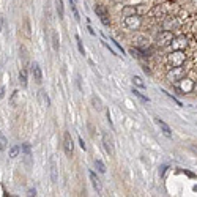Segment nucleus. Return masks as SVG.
I'll list each match as a JSON object with an SVG mask.
<instances>
[{"label": "nucleus", "mask_w": 197, "mask_h": 197, "mask_svg": "<svg viewBox=\"0 0 197 197\" xmlns=\"http://www.w3.org/2000/svg\"><path fill=\"white\" fill-rule=\"evenodd\" d=\"M156 41H158V46H169L173 41V33L169 30H164L156 36Z\"/></svg>", "instance_id": "nucleus-1"}, {"label": "nucleus", "mask_w": 197, "mask_h": 197, "mask_svg": "<svg viewBox=\"0 0 197 197\" xmlns=\"http://www.w3.org/2000/svg\"><path fill=\"white\" fill-rule=\"evenodd\" d=\"M184 54L181 52V51H175V52H172L170 55H169V63L172 65V66H181L183 65V62H184Z\"/></svg>", "instance_id": "nucleus-2"}, {"label": "nucleus", "mask_w": 197, "mask_h": 197, "mask_svg": "<svg viewBox=\"0 0 197 197\" xmlns=\"http://www.w3.org/2000/svg\"><path fill=\"white\" fill-rule=\"evenodd\" d=\"M63 148H65V153L71 158L73 151H74V144H73V139H71V134L66 131L63 134Z\"/></svg>", "instance_id": "nucleus-3"}, {"label": "nucleus", "mask_w": 197, "mask_h": 197, "mask_svg": "<svg viewBox=\"0 0 197 197\" xmlns=\"http://www.w3.org/2000/svg\"><path fill=\"white\" fill-rule=\"evenodd\" d=\"M103 145H104V150L114 156L115 155V148H114V142H112V137L107 134V133H103Z\"/></svg>", "instance_id": "nucleus-4"}, {"label": "nucleus", "mask_w": 197, "mask_h": 197, "mask_svg": "<svg viewBox=\"0 0 197 197\" xmlns=\"http://www.w3.org/2000/svg\"><path fill=\"white\" fill-rule=\"evenodd\" d=\"M49 166H51V180H52V183H57V180H58V167H57V162H55L54 158L49 159Z\"/></svg>", "instance_id": "nucleus-5"}, {"label": "nucleus", "mask_w": 197, "mask_h": 197, "mask_svg": "<svg viewBox=\"0 0 197 197\" xmlns=\"http://www.w3.org/2000/svg\"><path fill=\"white\" fill-rule=\"evenodd\" d=\"M155 122H156V125L159 126V129L162 131V134H164V136L172 137V131H170V128H169V125H167V123H164V122H162L161 118H158V117L155 118Z\"/></svg>", "instance_id": "nucleus-6"}, {"label": "nucleus", "mask_w": 197, "mask_h": 197, "mask_svg": "<svg viewBox=\"0 0 197 197\" xmlns=\"http://www.w3.org/2000/svg\"><path fill=\"white\" fill-rule=\"evenodd\" d=\"M32 74H33V79H35L36 82H41V79H43V73H41V68H40V65H38L36 62L32 63Z\"/></svg>", "instance_id": "nucleus-7"}, {"label": "nucleus", "mask_w": 197, "mask_h": 197, "mask_svg": "<svg viewBox=\"0 0 197 197\" xmlns=\"http://www.w3.org/2000/svg\"><path fill=\"white\" fill-rule=\"evenodd\" d=\"M125 25L129 27V29L139 27V25H140V19H139V18H134V16H129V18L125 19Z\"/></svg>", "instance_id": "nucleus-8"}, {"label": "nucleus", "mask_w": 197, "mask_h": 197, "mask_svg": "<svg viewBox=\"0 0 197 197\" xmlns=\"http://www.w3.org/2000/svg\"><path fill=\"white\" fill-rule=\"evenodd\" d=\"M181 76H183V69L180 66H173L172 73H169V79H172V80H180Z\"/></svg>", "instance_id": "nucleus-9"}, {"label": "nucleus", "mask_w": 197, "mask_h": 197, "mask_svg": "<svg viewBox=\"0 0 197 197\" xmlns=\"http://www.w3.org/2000/svg\"><path fill=\"white\" fill-rule=\"evenodd\" d=\"M88 175H90L91 184H93V188L96 189V192H101V181H100V178H98L93 172H88Z\"/></svg>", "instance_id": "nucleus-10"}, {"label": "nucleus", "mask_w": 197, "mask_h": 197, "mask_svg": "<svg viewBox=\"0 0 197 197\" xmlns=\"http://www.w3.org/2000/svg\"><path fill=\"white\" fill-rule=\"evenodd\" d=\"M95 13L98 14V16H107L109 14V11H107V8H106V5H103V3H98L96 7H95Z\"/></svg>", "instance_id": "nucleus-11"}, {"label": "nucleus", "mask_w": 197, "mask_h": 197, "mask_svg": "<svg viewBox=\"0 0 197 197\" xmlns=\"http://www.w3.org/2000/svg\"><path fill=\"white\" fill-rule=\"evenodd\" d=\"M55 10L60 19H63L65 16V7H63V0H55Z\"/></svg>", "instance_id": "nucleus-12"}, {"label": "nucleus", "mask_w": 197, "mask_h": 197, "mask_svg": "<svg viewBox=\"0 0 197 197\" xmlns=\"http://www.w3.org/2000/svg\"><path fill=\"white\" fill-rule=\"evenodd\" d=\"M38 96H40V100L43 101V104H44L46 107H49V106H51V100H49V96L46 95V91H44V90H40Z\"/></svg>", "instance_id": "nucleus-13"}, {"label": "nucleus", "mask_w": 197, "mask_h": 197, "mask_svg": "<svg viewBox=\"0 0 197 197\" xmlns=\"http://www.w3.org/2000/svg\"><path fill=\"white\" fill-rule=\"evenodd\" d=\"M52 47H54V51H58V47H60V40H58L57 32H52Z\"/></svg>", "instance_id": "nucleus-14"}, {"label": "nucleus", "mask_w": 197, "mask_h": 197, "mask_svg": "<svg viewBox=\"0 0 197 197\" xmlns=\"http://www.w3.org/2000/svg\"><path fill=\"white\" fill-rule=\"evenodd\" d=\"M19 82L22 87H27V69H21L19 73Z\"/></svg>", "instance_id": "nucleus-15"}, {"label": "nucleus", "mask_w": 197, "mask_h": 197, "mask_svg": "<svg viewBox=\"0 0 197 197\" xmlns=\"http://www.w3.org/2000/svg\"><path fill=\"white\" fill-rule=\"evenodd\" d=\"M7 147H8V140H7V137H5V136H0V151H5Z\"/></svg>", "instance_id": "nucleus-16"}, {"label": "nucleus", "mask_w": 197, "mask_h": 197, "mask_svg": "<svg viewBox=\"0 0 197 197\" xmlns=\"http://www.w3.org/2000/svg\"><path fill=\"white\" fill-rule=\"evenodd\" d=\"M95 166H96V169L100 170L101 173H104V172H106V166L103 164V161H100V159H95Z\"/></svg>", "instance_id": "nucleus-17"}, {"label": "nucleus", "mask_w": 197, "mask_h": 197, "mask_svg": "<svg viewBox=\"0 0 197 197\" xmlns=\"http://www.w3.org/2000/svg\"><path fill=\"white\" fill-rule=\"evenodd\" d=\"M19 151H21V147H18V145L11 147V150H10V158H16V156L19 155Z\"/></svg>", "instance_id": "nucleus-18"}, {"label": "nucleus", "mask_w": 197, "mask_h": 197, "mask_svg": "<svg viewBox=\"0 0 197 197\" xmlns=\"http://www.w3.org/2000/svg\"><path fill=\"white\" fill-rule=\"evenodd\" d=\"M76 0H73V2H71V0H69V3H71V10H73V14H74V18H76V21H80V18H79V13H77V8H76Z\"/></svg>", "instance_id": "nucleus-19"}, {"label": "nucleus", "mask_w": 197, "mask_h": 197, "mask_svg": "<svg viewBox=\"0 0 197 197\" xmlns=\"http://www.w3.org/2000/svg\"><path fill=\"white\" fill-rule=\"evenodd\" d=\"M133 82H134L137 87H140V88H144V87H145V82H144L139 76H134V77H133Z\"/></svg>", "instance_id": "nucleus-20"}, {"label": "nucleus", "mask_w": 197, "mask_h": 197, "mask_svg": "<svg viewBox=\"0 0 197 197\" xmlns=\"http://www.w3.org/2000/svg\"><path fill=\"white\" fill-rule=\"evenodd\" d=\"M76 43H77V47H79V52L82 55H85V49H84V44H82V40L79 36H76Z\"/></svg>", "instance_id": "nucleus-21"}, {"label": "nucleus", "mask_w": 197, "mask_h": 197, "mask_svg": "<svg viewBox=\"0 0 197 197\" xmlns=\"http://www.w3.org/2000/svg\"><path fill=\"white\" fill-rule=\"evenodd\" d=\"M133 93H134V95H136V96L139 98V100H142V101H145V103H148V101H150L147 96H144L142 93H139V91H137V90H134V88H133Z\"/></svg>", "instance_id": "nucleus-22"}, {"label": "nucleus", "mask_w": 197, "mask_h": 197, "mask_svg": "<svg viewBox=\"0 0 197 197\" xmlns=\"http://www.w3.org/2000/svg\"><path fill=\"white\" fill-rule=\"evenodd\" d=\"M91 103H93V107H96V109H101V103H100V100H98L96 96H91Z\"/></svg>", "instance_id": "nucleus-23"}, {"label": "nucleus", "mask_w": 197, "mask_h": 197, "mask_svg": "<svg viewBox=\"0 0 197 197\" xmlns=\"http://www.w3.org/2000/svg\"><path fill=\"white\" fill-rule=\"evenodd\" d=\"M22 150H24L25 156H30V145H29V144H24V145H22Z\"/></svg>", "instance_id": "nucleus-24"}, {"label": "nucleus", "mask_w": 197, "mask_h": 197, "mask_svg": "<svg viewBox=\"0 0 197 197\" xmlns=\"http://www.w3.org/2000/svg\"><path fill=\"white\" fill-rule=\"evenodd\" d=\"M100 19H101V22H103L104 25H109V14H107V16H101Z\"/></svg>", "instance_id": "nucleus-25"}, {"label": "nucleus", "mask_w": 197, "mask_h": 197, "mask_svg": "<svg viewBox=\"0 0 197 197\" xmlns=\"http://www.w3.org/2000/svg\"><path fill=\"white\" fill-rule=\"evenodd\" d=\"M3 24H5V19H3V16H0V32H2V27H3Z\"/></svg>", "instance_id": "nucleus-26"}, {"label": "nucleus", "mask_w": 197, "mask_h": 197, "mask_svg": "<svg viewBox=\"0 0 197 197\" xmlns=\"http://www.w3.org/2000/svg\"><path fill=\"white\" fill-rule=\"evenodd\" d=\"M79 144H80V147H82V148L85 150V144H84V139H82V137L79 139Z\"/></svg>", "instance_id": "nucleus-27"}, {"label": "nucleus", "mask_w": 197, "mask_h": 197, "mask_svg": "<svg viewBox=\"0 0 197 197\" xmlns=\"http://www.w3.org/2000/svg\"><path fill=\"white\" fill-rule=\"evenodd\" d=\"M29 195H36V191H35V189H30V191H29Z\"/></svg>", "instance_id": "nucleus-28"}, {"label": "nucleus", "mask_w": 197, "mask_h": 197, "mask_svg": "<svg viewBox=\"0 0 197 197\" xmlns=\"http://www.w3.org/2000/svg\"><path fill=\"white\" fill-rule=\"evenodd\" d=\"M191 150H192V151H195V153H197V145H192V147H191Z\"/></svg>", "instance_id": "nucleus-29"}]
</instances>
